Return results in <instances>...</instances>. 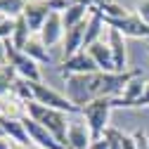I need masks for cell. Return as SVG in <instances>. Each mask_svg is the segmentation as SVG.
<instances>
[{"label": "cell", "mask_w": 149, "mask_h": 149, "mask_svg": "<svg viewBox=\"0 0 149 149\" xmlns=\"http://www.w3.org/2000/svg\"><path fill=\"white\" fill-rule=\"evenodd\" d=\"M88 149H109V137L104 135L102 140H92V144H90Z\"/></svg>", "instance_id": "f546056e"}, {"label": "cell", "mask_w": 149, "mask_h": 149, "mask_svg": "<svg viewBox=\"0 0 149 149\" xmlns=\"http://www.w3.org/2000/svg\"><path fill=\"white\" fill-rule=\"evenodd\" d=\"M85 29H88V22H81L78 26L66 29L64 40H62V62H64V59H69V57H73L76 52H81V50H83Z\"/></svg>", "instance_id": "4fadbf2b"}, {"label": "cell", "mask_w": 149, "mask_h": 149, "mask_svg": "<svg viewBox=\"0 0 149 149\" xmlns=\"http://www.w3.org/2000/svg\"><path fill=\"white\" fill-rule=\"evenodd\" d=\"M137 17L149 26V0H140L137 3Z\"/></svg>", "instance_id": "484cf974"}, {"label": "cell", "mask_w": 149, "mask_h": 149, "mask_svg": "<svg viewBox=\"0 0 149 149\" xmlns=\"http://www.w3.org/2000/svg\"><path fill=\"white\" fill-rule=\"evenodd\" d=\"M107 43L111 47V54H114V66H116V73H123L128 71V52H125V36L118 31V29H111L107 26Z\"/></svg>", "instance_id": "9c48e42d"}, {"label": "cell", "mask_w": 149, "mask_h": 149, "mask_svg": "<svg viewBox=\"0 0 149 149\" xmlns=\"http://www.w3.org/2000/svg\"><path fill=\"white\" fill-rule=\"evenodd\" d=\"M14 149H33V147H19V144H17V147H14Z\"/></svg>", "instance_id": "836d02e7"}, {"label": "cell", "mask_w": 149, "mask_h": 149, "mask_svg": "<svg viewBox=\"0 0 149 149\" xmlns=\"http://www.w3.org/2000/svg\"><path fill=\"white\" fill-rule=\"evenodd\" d=\"M104 135L109 137V149H121V142H118V130L107 128V133H104Z\"/></svg>", "instance_id": "4316f807"}, {"label": "cell", "mask_w": 149, "mask_h": 149, "mask_svg": "<svg viewBox=\"0 0 149 149\" xmlns=\"http://www.w3.org/2000/svg\"><path fill=\"white\" fill-rule=\"evenodd\" d=\"M59 71H62V76H73V73H95V71H100V66L95 64V59H92L85 50H81V52L73 54V57L64 59Z\"/></svg>", "instance_id": "30bf717a"}, {"label": "cell", "mask_w": 149, "mask_h": 149, "mask_svg": "<svg viewBox=\"0 0 149 149\" xmlns=\"http://www.w3.org/2000/svg\"><path fill=\"white\" fill-rule=\"evenodd\" d=\"M90 7H92V3H85V0H78V3H73V5L62 14L64 29L78 26L81 22H85V17H90Z\"/></svg>", "instance_id": "ac0fdd59"}, {"label": "cell", "mask_w": 149, "mask_h": 149, "mask_svg": "<svg viewBox=\"0 0 149 149\" xmlns=\"http://www.w3.org/2000/svg\"><path fill=\"white\" fill-rule=\"evenodd\" d=\"M147 83L149 81L142 78V71H140L137 76H133V78L125 83V88H123V92H121L118 97H111V107H114V109H130V107H135L137 100L144 95Z\"/></svg>", "instance_id": "8992f818"}, {"label": "cell", "mask_w": 149, "mask_h": 149, "mask_svg": "<svg viewBox=\"0 0 149 149\" xmlns=\"http://www.w3.org/2000/svg\"><path fill=\"white\" fill-rule=\"evenodd\" d=\"M14 26H17V19L3 17V19H0V40H12V36H14Z\"/></svg>", "instance_id": "d4e9b609"}, {"label": "cell", "mask_w": 149, "mask_h": 149, "mask_svg": "<svg viewBox=\"0 0 149 149\" xmlns=\"http://www.w3.org/2000/svg\"><path fill=\"white\" fill-rule=\"evenodd\" d=\"M71 3H78V0H71ZM85 3H92V5H97V0H85Z\"/></svg>", "instance_id": "d6a6232c"}, {"label": "cell", "mask_w": 149, "mask_h": 149, "mask_svg": "<svg viewBox=\"0 0 149 149\" xmlns=\"http://www.w3.org/2000/svg\"><path fill=\"white\" fill-rule=\"evenodd\" d=\"M85 52L90 54L92 59H95V64L100 66V71H104V73H116V66H114V54H111L109 43L97 40V43H92Z\"/></svg>", "instance_id": "9a60e30c"}, {"label": "cell", "mask_w": 149, "mask_h": 149, "mask_svg": "<svg viewBox=\"0 0 149 149\" xmlns=\"http://www.w3.org/2000/svg\"><path fill=\"white\" fill-rule=\"evenodd\" d=\"M0 128L5 130V135L19 147H33L29 133H26V125H24V118H5L0 116Z\"/></svg>", "instance_id": "5bb4252c"}, {"label": "cell", "mask_w": 149, "mask_h": 149, "mask_svg": "<svg viewBox=\"0 0 149 149\" xmlns=\"http://www.w3.org/2000/svg\"><path fill=\"white\" fill-rule=\"evenodd\" d=\"M24 125H26V133H29V137H31V142H33L36 147H40V149H64L57 140L52 137L50 130L43 128L38 121H33V118L24 116Z\"/></svg>", "instance_id": "8fae6325"}, {"label": "cell", "mask_w": 149, "mask_h": 149, "mask_svg": "<svg viewBox=\"0 0 149 149\" xmlns=\"http://www.w3.org/2000/svg\"><path fill=\"white\" fill-rule=\"evenodd\" d=\"M50 14H52V10L47 7V0H29V5H26V10H24L22 17L26 19L31 33L38 36L40 29H43V24L47 22V17H50Z\"/></svg>", "instance_id": "52a82bcc"}, {"label": "cell", "mask_w": 149, "mask_h": 149, "mask_svg": "<svg viewBox=\"0 0 149 149\" xmlns=\"http://www.w3.org/2000/svg\"><path fill=\"white\" fill-rule=\"evenodd\" d=\"M147 50H149V45H147Z\"/></svg>", "instance_id": "d590c367"}, {"label": "cell", "mask_w": 149, "mask_h": 149, "mask_svg": "<svg viewBox=\"0 0 149 149\" xmlns=\"http://www.w3.org/2000/svg\"><path fill=\"white\" fill-rule=\"evenodd\" d=\"M17 78H19V76H17V71L10 64H3V69H0V100L12 92V85H14Z\"/></svg>", "instance_id": "603a6c76"}, {"label": "cell", "mask_w": 149, "mask_h": 149, "mask_svg": "<svg viewBox=\"0 0 149 149\" xmlns=\"http://www.w3.org/2000/svg\"><path fill=\"white\" fill-rule=\"evenodd\" d=\"M104 17L97 10V5L90 7V17H88V29H85V40H83V50H88L92 43L102 40V31H104Z\"/></svg>", "instance_id": "e0dca14e"}, {"label": "cell", "mask_w": 149, "mask_h": 149, "mask_svg": "<svg viewBox=\"0 0 149 149\" xmlns=\"http://www.w3.org/2000/svg\"><path fill=\"white\" fill-rule=\"evenodd\" d=\"M64 33H66V29H64V22H62V14L52 12L47 17V22L43 24V29H40L38 36H40V40L45 43V47L50 50V47H54L57 43L64 40Z\"/></svg>", "instance_id": "7c38bea8"}, {"label": "cell", "mask_w": 149, "mask_h": 149, "mask_svg": "<svg viewBox=\"0 0 149 149\" xmlns=\"http://www.w3.org/2000/svg\"><path fill=\"white\" fill-rule=\"evenodd\" d=\"M31 29H29V24H26V19L24 17H19V19H17V26H14V36H12V45L17 47V50H22L24 52V47H26V43L31 40Z\"/></svg>", "instance_id": "44dd1931"}, {"label": "cell", "mask_w": 149, "mask_h": 149, "mask_svg": "<svg viewBox=\"0 0 149 149\" xmlns=\"http://www.w3.org/2000/svg\"><path fill=\"white\" fill-rule=\"evenodd\" d=\"M92 144V135L85 121H71L69 123V142L66 149H88Z\"/></svg>", "instance_id": "2e32d148"}, {"label": "cell", "mask_w": 149, "mask_h": 149, "mask_svg": "<svg viewBox=\"0 0 149 149\" xmlns=\"http://www.w3.org/2000/svg\"><path fill=\"white\" fill-rule=\"evenodd\" d=\"M133 137H135V144H137V149H149V137L142 133V130L133 133Z\"/></svg>", "instance_id": "f1b7e54d"}, {"label": "cell", "mask_w": 149, "mask_h": 149, "mask_svg": "<svg viewBox=\"0 0 149 149\" xmlns=\"http://www.w3.org/2000/svg\"><path fill=\"white\" fill-rule=\"evenodd\" d=\"M24 52L29 54L33 62H38V64H52V54H50V50L45 47V43L40 40V36H31V40L26 43Z\"/></svg>", "instance_id": "ffe728a7"}, {"label": "cell", "mask_w": 149, "mask_h": 149, "mask_svg": "<svg viewBox=\"0 0 149 149\" xmlns=\"http://www.w3.org/2000/svg\"><path fill=\"white\" fill-rule=\"evenodd\" d=\"M0 19H3V14H0Z\"/></svg>", "instance_id": "e575fe53"}, {"label": "cell", "mask_w": 149, "mask_h": 149, "mask_svg": "<svg viewBox=\"0 0 149 149\" xmlns=\"http://www.w3.org/2000/svg\"><path fill=\"white\" fill-rule=\"evenodd\" d=\"M111 97H100L95 102H90L88 107L81 109V114L90 128V135L92 140H102L107 128H109V114H111Z\"/></svg>", "instance_id": "3957f363"}, {"label": "cell", "mask_w": 149, "mask_h": 149, "mask_svg": "<svg viewBox=\"0 0 149 149\" xmlns=\"http://www.w3.org/2000/svg\"><path fill=\"white\" fill-rule=\"evenodd\" d=\"M140 69L135 71H123V73H73V76H64V88H66V97L71 104H76L78 109L88 107L90 102H95L100 97H118L125 83L137 76Z\"/></svg>", "instance_id": "6da1fadb"}, {"label": "cell", "mask_w": 149, "mask_h": 149, "mask_svg": "<svg viewBox=\"0 0 149 149\" xmlns=\"http://www.w3.org/2000/svg\"><path fill=\"white\" fill-rule=\"evenodd\" d=\"M135 107H149V83H147V90H144V95L137 100V104Z\"/></svg>", "instance_id": "4dcf8cb0"}, {"label": "cell", "mask_w": 149, "mask_h": 149, "mask_svg": "<svg viewBox=\"0 0 149 149\" xmlns=\"http://www.w3.org/2000/svg\"><path fill=\"white\" fill-rule=\"evenodd\" d=\"M29 5V0H0V14L10 19H19Z\"/></svg>", "instance_id": "7402d4cb"}, {"label": "cell", "mask_w": 149, "mask_h": 149, "mask_svg": "<svg viewBox=\"0 0 149 149\" xmlns=\"http://www.w3.org/2000/svg\"><path fill=\"white\" fill-rule=\"evenodd\" d=\"M104 24L111 29H118L123 36H130V38H149V26L133 14L123 17V19H104Z\"/></svg>", "instance_id": "ba28073f"}, {"label": "cell", "mask_w": 149, "mask_h": 149, "mask_svg": "<svg viewBox=\"0 0 149 149\" xmlns=\"http://www.w3.org/2000/svg\"><path fill=\"white\" fill-rule=\"evenodd\" d=\"M26 116L38 121L43 128H47L52 137L57 140L64 149H66V142H69V121H66V114L62 111H54V109H47L38 102H26Z\"/></svg>", "instance_id": "7a4b0ae2"}, {"label": "cell", "mask_w": 149, "mask_h": 149, "mask_svg": "<svg viewBox=\"0 0 149 149\" xmlns=\"http://www.w3.org/2000/svg\"><path fill=\"white\" fill-rule=\"evenodd\" d=\"M0 149H14V142L10 137H0Z\"/></svg>", "instance_id": "1f68e13d"}, {"label": "cell", "mask_w": 149, "mask_h": 149, "mask_svg": "<svg viewBox=\"0 0 149 149\" xmlns=\"http://www.w3.org/2000/svg\"><path fill=\"white\" fill-rule=\"evenodd\" d=\"M12 95L19 97L22 102H33V90H31V81L26 78H17L12 85Z\"/></svg>", "instance_id": "cb8c5ba5"}, {"label": "cell", "mask_w": 149, "mask_h": 149, "mask_svg": "<svg viewBox=\"0 0 149 149\" xmlns=\"http://www.w3.org/2000/svg\"><path fill=\"white\" fill-rule=\"evenodd\" d=\"M0 116L5 118H24L26 116V102H22L19 97H14L12 92L0 100Z\"/></svg>", "instance_id": "d6986e66"}, {"label": "cell", "mask_w": 149, "mask_h": 149, "mask_svg": "<svg viewBox=\"0 0 149 149\" xmlns=\"http://www.w3.org/2000/svg\"><path fill=\"white\" fill-rule=\"evenodd\" d=\"M31 90H33V102H38L47 109H54V111H62V114H81V109L76 104H71L69 97L59 95L57 90H52L50 85H45L43 81L40 83H31Z\"/></svg>", "instance_id": "5b68a950"}, {"label": "cell", "mask_w": 149, "mask_h": 149, "mask_svg": "<svg viewBox=\"0 0 149 149\" xmlns=\"http://www.w3.org/2000/svg\"><path fill=\"white\" fill-rule=\"evenodd\" d=\"M3 50H5V64H10L19 78H26L31 83H40V69L38 62H33L26 52L17 50L10 40H3Z\"/></svg>", "instance_id": "277c9868"}, {"label": "cell", "mask_w": 149, "mask_h": 149, "mask_svg": "<svg viewBox=\"0 0 149 149\" xmlns=\"http://www.w3.org/2000/svg\"><path fill=\"white\" fill-rule=\"evenodd\" d=\"M118 142H121V149H137L133 135H123V133H118Z\"/></svg>", "instance_id": "83f0119b"}]
</instances>
